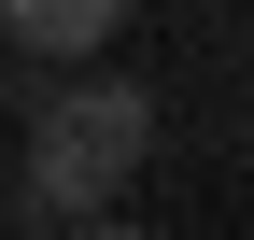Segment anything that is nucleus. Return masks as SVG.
<instances>
[{
  "label": "nucleus",
  "instance_id": "obj_1",
  "mask_svg": "<svg viewBox=\"0 0 254 240\" xmlns=\"http://www.w3.org/2000/svg\"><path fill=\"white\" fill-rule=\"evenodd\" d=\"M0 99H14V184H0V226L14 240L99 226L141 184V156H155V85L113 71V57L99 71H14Z\"/></svg>",
  "mask_w": 254,
  "mask_h": 240
},
{
  "label": "nucleus",
  "instance_id": "obj_2",
  "mask_svg": "<svg viewBox=\"0 0 254 240\" xmlns=\"http://www.w3.org/2000/svg\"><path fill=\"white\" fill-rule=\"evenodd\" d=\"M127 28V0H0V43L43 71H99V43Z\"/></svg>",
  "mask_w": 254,
  "mask_h": 240
},
{
  "label": "nucleus",
  "instance_id": "obj_3",
  "mask_svg": "<svg viewBox=\"0 0 254 240\" xmlns=\"http://www.w3.org/2000/svg\"><path fill=\"white\" fill-rule=\"evenodd\" d=\"M71 240H170V226H127V212H99V226H71Z\"/></svg>",
  "mask_w": 254,
  "mask_h": 240
},
{
  "label": "nucleus",
  "instance_id": "obj_4",
  "mask_svg": "<svg viewBox=\"0 0 254 240\" xmlns=\"http://www.w3.org/2000/svg\"><path fill=\"white\" fill-rule=\"evenodd\" d=\"M240 141H254V99H240Z\"/></svg>",
  "mask_w": 254,
  "mask_h": 240
}]
</instances>
